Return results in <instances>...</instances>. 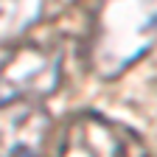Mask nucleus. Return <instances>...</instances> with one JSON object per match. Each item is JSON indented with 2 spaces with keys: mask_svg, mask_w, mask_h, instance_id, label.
Masks as SVG:
<instances>
[{
  "mask_svg": "<svg viewBox=\"0 0 157 157\" xmlns=\"http://www.w3.org/2000/svg\"><path fill=\"white\" fill-rule=\"evenodd\" d=\"M157 45V0H95L87 23L84 62L104 82L124 76Z\"/></svg>",
  "mask_w": 157,
  "mask_h": 157,
  "instance_id": "f257e3e1",
  "label": "nucleus"
},
{
  "mask_svg": "<svg viewBox=\"0 0 157 157\" xmlns=\"http://www.w3.org/2000/svg\"><path fill=\"white\" fill-rule=\"evenodd\" d=\"M56 157H149V146L129 124L95 109H82L67 118Z\"/></svg>",
  "mask_w": 157,
  "mask_h": 157,
  "instance_id": "f03ea898",
  "label": "nucleus"
},
{
  "mask_svg": "<svg viewBox=\"0 0 157 157\" xmlns=\"http://www.w3.org/2000/svg\"><path fill=\"white\" fill-rule=\"evenodd\" d=\"M62 87V56L53 48L25 42L0 51V107L42 101Z\"/></svg>",
  "mask_w": 157,
  "mask_h": 157,
  "instance_id": "7ed1b4c3",
  "label": "nucleus"
},
{
  "mask_svg": "<svg viewBox=\"0 0 157 157\" xmlns=\"http://www.w3.org/2000/svg\"><path fill=\"white\" fill-rule=\"evenodd\" d=\"M53 121L42 101L0 107V157H39L48 146Z\"/></svg>",
  "mask_w": 157,
  "mask_h": 157,
  "instance_id": "20e7f679",
  "label": "nucleus"
},
{
  "mask_svg": "<svg viewBox=\"0 0 157 157\" xmlns=\"http://www.w3.org/2000/svg\"><path fill=\"white\" fill-rule=\"evenodd\" d=\"M48 9V0H0V51L17 45Z\"/></svg>",
  "mask_w": 157,
  "mask_h": 157,
  "instance_id": "39448f33",
  "label": "nucleus"
}]
</instances>
